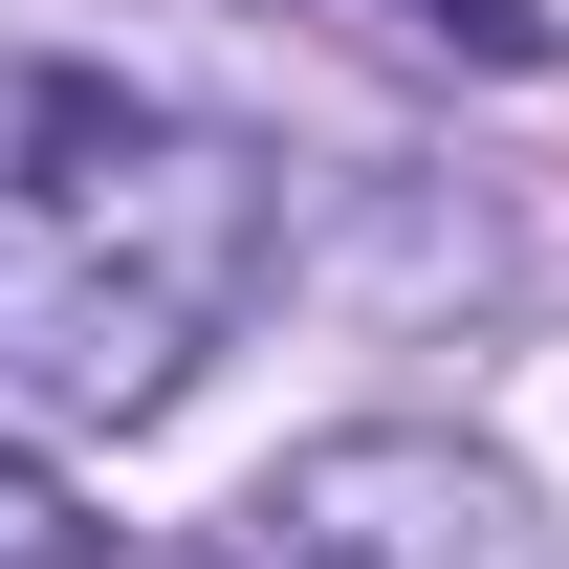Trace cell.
<instances>
[{
  "mask_svg": "<svg viewBox=\"0 0 569 569\" xmlns=\"http://www.w3.org/2000/svg\"><path fill=\"white\" fill-rule=\"evenodd\" d=\"M263 263H284V176L241 132L0 44V417L67 438L176 417L198 351L263 307Z\"/></svg>",
  "mask_w": 569,
  "mask_h": 569,
  "instance_id": "cell-1",
  "label": "cell"
},
{
  "mask_svg": "<svg viewBox=\"0 0 569 569\" xmlns=\"http://www.w3.org/2000/svg\"><path fill=\"white\" fill-rule=\"evenodd\" d=\"M219 569H569V548L460 438H307L284 482L219 503Z\"/></svg>",
  "mask_w": 569,
  "mask_h": 569,
  "instance_id": "cell-2",
  "label": "cell"
},
{
  "mask_svg": "<svg viewBox=\"0 0 569 569\" xmlns=\"http://www.w3.org/2000/svg\"><path fill=\"white\" fill-rule=\"evenodd\" d=\"M351 22L417 67H548V0H351Z\"/></svg>",
  "mask_w": 569,
  "mask_h": 569,
  "instance_id": "cell-3",
  "label": "cell"
},
{
  "mask_svg": "<svg viewBox=\"0 0 569 569\" xmlns=\"http://www.w3.org/2000/svg\"><path fill=\"white\" fill-rule=\"evenodd\" d=\"M0 569H88V503L44 482V460H22V438H0Z\"/></svg>",
  "mask_w": 569,
  "mask_h": 569,
  "instance_id": "cell-4",
  "label": "cell"
}]
</instances>
